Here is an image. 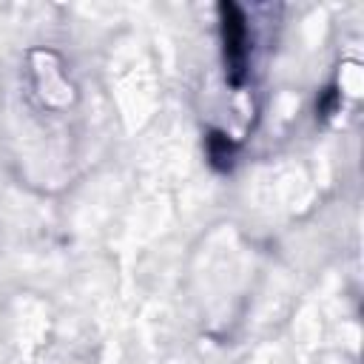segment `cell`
Wrapping results in <instances>:
<instances>
[{
  "mask_svg": "<svg viewBox=\"0 0 364 364\" xmlns=\"http://www.w3.org/2000/svg\"><path fill=\"white\" fill-rule=\"evenodd\" d=\"M208 151H211V160H214L219 168L231 165V143H227V136H225V134H211Z\"/></svg>",
  "mask_w": 364,
  "mask_h": 364,
  "instance_id": "obj_2",
  "label": "cell"
},
{
  "mask_svg": "<svg viewBox=\"0 0 364 364\" xmlns=\"http://www.w3.org/2000/svg\"><path fill=\"white\" fill-rule=\"evenodd\" d=\"M222 37H225V63H227V74L231 83L239 85L245 77V57H248V31H245V18L234 4H222Z\"/></svg>",
  "mask_w": 364,
  "mask_h": 364,
  "instance_id": "obj_1",
  "label": "cell"
}]
</instances>
